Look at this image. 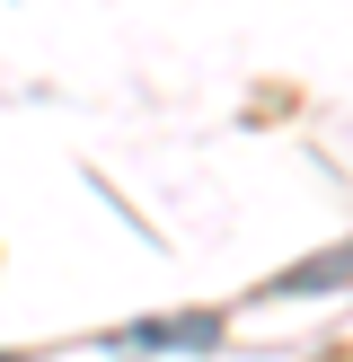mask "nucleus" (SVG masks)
Wrapping results in <instances>:
<instances>
[]
</instances>
